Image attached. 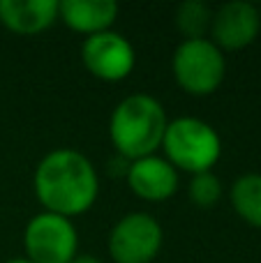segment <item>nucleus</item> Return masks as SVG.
Here are the masks:
<instances>
[{
    "label": "nucleus",
    "mask_w": 261,
    "mask_h": 263,
    "mask_svg": "<svg viewBox=\"0 0 261 263\" xmlns=\"http://www.w3.org/2000/svg\"><path fill=\"white\" fill-rule=\"evenodd\" d=\"M32 190L46 213L72 219L95 205L100 196V176L83 153L55 148L37 162Z\"/></svg>",
    "instance_id": "1"
},
{
    "label": "nucleus",
    "mask_w": 261,
    "mask_h": 263,
    "mask_svg": "<svg viewBox=\"0 0 261 263\" xmlns=\"http://www.w3.org/2000/svg\"><path fill=\"white\" fill-rule=\"evenodd\" d=\"M174 79L188 95L206 97L222 86L227 74L225 51L217 49L208 37L183 40L171 58Z\"/></svg>",
    "instance_id": "4"
},
{
    "label": "nucleus",
    "mask_w": 261,
    "mask_h": 263,
    "mask_svg": "<svg viewBox=\"0 0 261 263\" xmlns=\"http://www.w3.org/2000/svg\"><path fill=\"white\" fill-rule=\"evenodd\" d=\"M231 208L245 224L261 229V173H243L229 190Z\"/></svg>",
    "instance_id": "12"
},
{
    "label": "nucleus",
    "mask_w": 261,
    "mask_h": 263,
    "mask_svg": "<svg viewBox=\"0 0 261 263\" xmlns=\"http://www.w3.org/2000/svg\"><path fill=\"white\" fill-rule=\"evenodd\" d=\"M23 250L32 263H72L79 254V231L72 219L42 210L23 229Z\"/></svg>",
    "instance_id": "5"
},
{
    "label": "nucleus",
    "mask_w": 261,
    "mask_h": 263,
    "mask_svg": "<svg viewBox=\"0 0 261 263\" xmlns=\"http://www.w3.org/2000/svg\"><path fill=\"white\" fill-rule=\"evenodd\" d=\"M81 63L95 79L118 83L132 74L137 65V51L125 35L116 30H104L83 40Z\"/></svg>",
    "instance_id": "7"
},
{
    "label": "nucleus",
    "mask_w": 261,
    "mask_h": 263,
    "mask_svg": "<svg viewBox=\"0 0 261 263\" xmlns=\"http://www.w3.org/2000/svg\"><path fill=\"white\" fill-rule=\"evenodd\" d=\"M72 263H102L97 256H92V254H77L72 259Z\"/></svg>",
    "instance_id": "15"
},
{
    "label": "nucleus",
    "mask_w": 261,
    "mask_h": 263,
    "mask_svg": "<svg viewBox=\"0 0 261 263\" xmlns=\"http://www.w3.org/2000/svg\"><path fill=\"white\" fill-rule=\"evenodd\" d=\"M125 180L139 199L151 201V203H162L171 199L180 185L178 171L160 155H148V157L129 162Z\"/></svg>",
    "instance_id": "9"
},
{
    "label": "nucleus",
    "mask_w": 261,
    "mask_h": 263,
    "mask_svg": "<svg viewBox=\"0 0 261 263\" xmlns=\"http://www.w3.org/2000/svg\"><path fill=\"white\" fill-rule=\"evenodd\" d=\"M259 14H261V7H259Z\"/></svg>",
    "instance_id": "17"
},
{
    "label": "nucleus",
    "mask_w": 261,
    "mask_h": 263,
    "mask_svg": "<svg viewBox=\"0 0 261 263\" xmlns=\"http://www.w3.org/2000/svg\"><path fill=\"white\" fill-rule=\"evenodd\" d=\"M118 3L114 0H60L58 18L79 35H97L111 30L118 18Z\"/></svg>",
    "instance_id": "11"
},
{
    "label": "nucleus",
    "mask_w": 261,
    "mask_h": 263,
    "mask_svg": "<svg viewBox=\"0 0 261 263\" xmlns=\"http://www.w3.org/2000/svg\"><path fill=\"white\" fill-rule=\"evenodd\" d=\"M188 192H190V199H192V203L197 205V208L211 210L222 201L225 187H222V180L215 176V173L206 171V173H197V176H192Z\"/></svg>",
    "instance_id": "14"
},
{
    "label": "nucleus",
    "mask_w": 261,
    "mask_h": 263,
    "mask_svg": "<svg viewBox=\"0 0 261 263\" xmlns=\"http://www.w3.org/2000/svg\"><path fill=\"white\" fill-rule=\"evenodd\" d=\"M5 263H32V261H28L26 256H23V259H9V261H5Z\"/></svg>",
    "instance_id": "16"
},
{
    "label": "nucleus",
    "mask_w": 261,
    "mask_h": 263,
    "mask_svg": "<svg viewBox=\"0 0 261 263\" xmlns=\"http://www.w3.org/2000/svg\"><path fill=\"white\" fill-rule=\"evenodd\" d=\"M58 21V0H0V26L14 35H40Z\"/></svg>",
    "instance_id": "10"
},
{
    "label": "nucleus",
    "mask_w": 261,
    "mask_h": 263,
    "mask_svg": "<svg viewBox=\"0 0 261 263\" xmlns=\"http://www.w3.org/2000/svg\"><path fill=\"white\" fill-rule=\"evenodd\" d=\"M164 159L185 173H206L213 171L222 157V136L211 123L194 116H180L169 120L162 139Z\"/></svg>",
    "instance_id": "3"
},
{
    "label": "nucleus",
    "mask_w": 261,
    "mask_h": 263,
    "mask_svg": "<svg viewBox=\"0 0 261 263\" xmlns=\"http://www.w3.org/2000/svg\"><path fill=\"white\" fill-rule=\"evenodd\" d=\"M213 9L203 0H183L176 7V28L185 40H203L211 32Z\"/></svg>",
    "instance_id": "13"
},
{
    "label": "nucleus",
    "mask_w": 261,
    "mask_h": 263,
    "mask_svg": "<svg viewBox=\"0 0 261 263\" xmlns=\"http://www.w3.org/2000/svg\"><path fill=\"white\" fill-rule=\"evenodd\" d=\"M166 125L169 118L160 100L148 92H134L120 100L111 111L109 139L116 155L134 162L162 148Z\"/></svg>",
    "instance_id": "2"
},
{
    "label": "nucleus",
    "mask_w": 261,
    "mask_h": 263,
    "mask_svg": "<svg viewBox=\"0 0 261 263\" xmlns=\"http://www.w3.org/2000/svg\"><path fill=\"white\" fill-rule=\"evenodd\" d=\"M164 242V229L151 213L134 210L109 231V256L114 263H153Z\"/></svg>",
    "instance_id": "6"
},
{
    "label": "nucleus",
    "mask_w": 261,
    "mask_h": 263,
    "mask_svg": "<svg viewBox=\"0 0 261 263\" xmlns=\"http://www.w3.org/2000/svg\"><path fill=\"white\" fill-rule=\"evenodd\" d=\"M261 32L259 7L248 0H231L213 12L208 40L222 51H240L250 46Z\"/></svg>",
    "instance_id": "8"
}]
</instances>
